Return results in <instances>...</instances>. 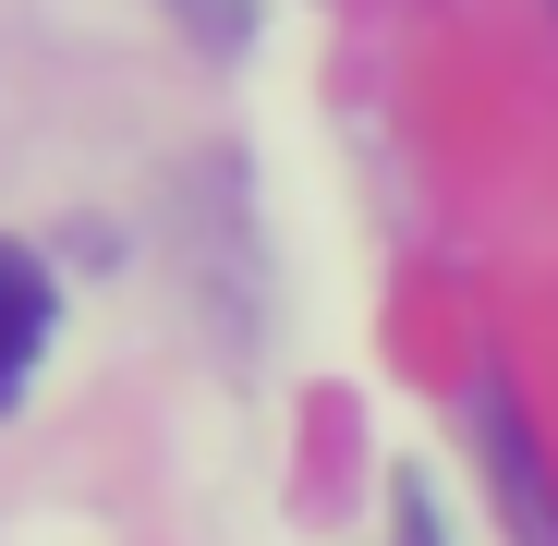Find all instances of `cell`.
Segmentation results:
<instances>
[{
  "instance_id": "cell-1",
  "label": "cell",
  "mask_w": 558,
  "mask_h": 546,
  "mask_svg": "<svg viewBox=\"0 0 558 546\" xmlns=\"http://www.w3.org/2000/svg\"><path fill=\"white\" fill-rule=\"evenodd\" d=\"M474 449H486V474H498V498H510L522 546H558V474H546V449H534V413L510 401V377H498V364L474 377Z\"/></svg>"
},
{
  "instance_id": "cell-2",
  "label": "cell",
  "mask_w": 558,
  "mask_h": 546,
  "mask_svg": "<svg viewBox=\"0 0 558 546\" xmlns=\"http://www.w3.org/2000/svg\"><path fill=\"white\" fill-rule=\"evenodd\" d=\"M49 352V267L25 243H0V413L25 401V364Z\"/></svg>"
},
{
  "instance_id": "cell-3",
  "label": "cell",
  "mask_w": 558,
  "mask_h": 546,
  "mask_svg": "<svg viewBox=\"0 0 558 546\" xmlns=\"http://www.w3.org/2000/svg\"><path fill=\"white\" fill-rule=\"evenodd\" d=\"M389 546H449V522H437V486H425V474H401V486H389Z\"/></svg>"
}]
</instances>
